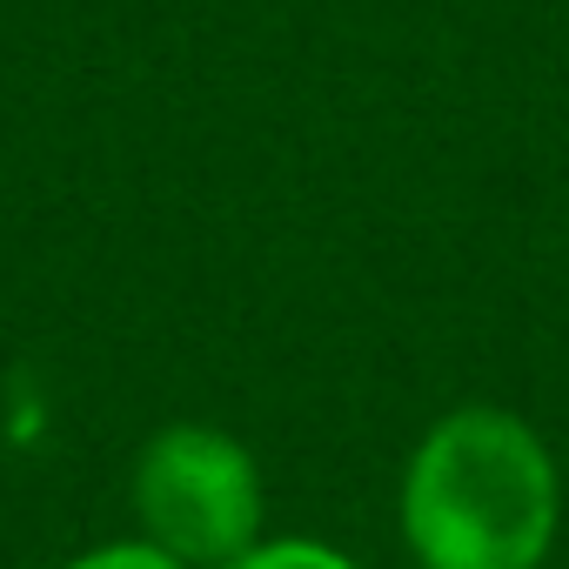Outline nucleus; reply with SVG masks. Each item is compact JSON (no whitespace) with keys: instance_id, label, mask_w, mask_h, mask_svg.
I'll return each instance as SVG.
<instances>
[{"instance_id":"nucleus-1","label":"nucleus","mask_w":569,"mask_h":569,"mask_svg":"<svg viewBox=\"0 0 569 569\" xmlns=\"http://www.w3.org/2000/svg\"><path fill=\"white\" fill-rule=\"evenodd\" d=\"M402 536L422 569H536L556 536V469L502 409H456L402 482Z\"/></svg>"},{"instance_id":"nucleus-2","label":"nucleus","mask_w":569,"mask_h":569,"mask_svg":"<svg viewBox=\"0 0 569 569\" xmlns=\"http://www.w3.org/2000/svg\"><path fill=\"white\" fill-rule=\"evenodd\" d=\"M134 509L148 522V542L161 556H174L181 569H194V562L228 569L234 556L254 549L261 482H254V462L234 436L181 422L141 449Z\"/></svg>"},{"instance_id":"nucleus-3","label":"nucleus","mask_w":569,"mask_h":569,"mask_svg":"<svg viewBox=\"0 0 569 569\" xmlns=\"http://www.w3.org/2000/svg\"><path fill=\"white\" fill-rule=\"evenodd\" d=\"M228 569H356V562L336 556V549H322V542H268V549L234 556Z\"/></svg>"},{"instance_id":"nucleus-4","label":"nucleus","mask_w":569,"mask_h":569,"mask_svg":"<svg viewBox=\"0 0 569 569\" xmlns=\"http://www.w3.org/2000/svg\"><path fill=\"white\" fill-rule=\"evenodd\" d=\"M68 569H181V562L161 556L154 542H114V549H94V556H81Z\"/></svg>"}]
</instances>
